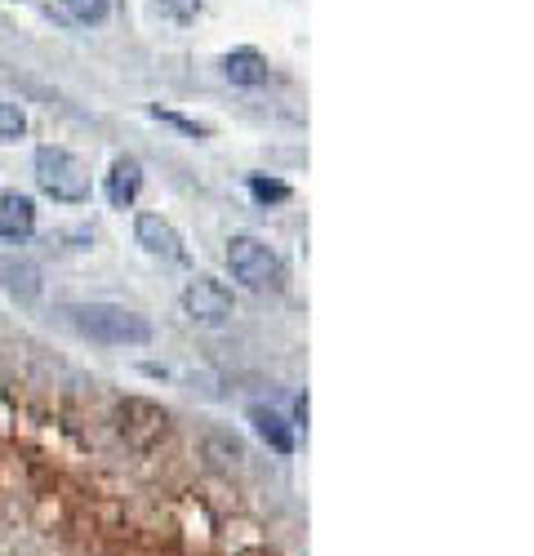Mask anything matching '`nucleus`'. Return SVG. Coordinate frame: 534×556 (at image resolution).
Returning a JSON list of instances; mask_svg holds the SVG:
<instances>
[{
	"label": "nucleus",
	"instance_id": "15",
	"mask_svg": "<svg viewBox=\"0 0 534 556\" xmlns=\"http://www.w3.org/2000/svg\"><path fill=\"white\" fill-rule=\"evenodd\" d=\"M156 10L169 18V23H192L201 14V0H156Z\"/></svg>",
	"mask_w": 534,
	"mask_h": 556
},
{
	"label": "nucleus",
	"instance_id": "6",
	"mask_svg": "<svg viewBox=\"0 0 534 556\" xmlns=\"http://www.w3.org/2000/svg\"><path fill=\"white\" fill-rule=\"evenodd\" d=\"M134 237H139V245L152 254V258H165V263H183L188 250H183V237H178V227L161 214H139V223H134Z\"/></svg>",
	"mask_w": 534,
	"mask_h": 556
},
{
	"label": "nucleus",
	"instance_id": "8",
	"mask_svg": "<svg viewBox=\"0 0 534 556\" xmlns=\"http://www.w3.org/2000/svg\"><path fill=\"white\" fill-rule=\"evenodd\" d=\"M143 192V165L134 156H116L112 161V174H107V201L116 210H129Z\"/></svg>",
	"mask_w": 534,
	"mask_h": 556
},
{
	"label": "nucleus",
	"instance_id": "12",
	"mask_svg": "<svg viewBox=\"0 0 534 556\" xmlns=\"http://www.w3.org/2000/svg\"><path fill=\"white\" fill-rule=\"evenodd\" d=\"M250 197H254L258 205H281V201H290V182H281V178H263V174H250Z\"/></svg>",
	"mask_w": 534,
	"mask_h": 556
},
{
	"label": "nucleus",
	"instance_id": "3",
	"mask_svg": "<svg viewBox=\"0 0 534 556\" xmlns=\"http://www.w3.org/2000/svg\"><path fill=\"white\" fill-rule=\"evenodd\" d=\"M36 182L44 197H54L63 205L89 201V174L67 148H36Z\"/></svg>",
	"mask_w": 534,
	"mask_h": 556
},
{
	"label": "nucleus",
	"instance_id": "13",
	"mask_svg": "<svg viewBox=\"0 0 534 556\" xmlns=\"http://www.w3.org/2000/svg\"><path fill=\"white\" fill-rule=\"evenodd\" d=\"M23 134H27L23 108H14V103L0 99V143H14V138H23Z\"/></svg>",
	"mask_w": 534,
	"mask_h": 556
},
{
	"label": "nucleus",
	"instance_id": "7",
	"mask_svg": "<svg viewBox=\"0 0 534 556\" xmlns=\"http://www.w3.org/2000/svg\"><path fill=\"white\" fill-rule=\"evenodd\" d=\"M36 231V201L27 192H0V237L27 241Z\"/></svg>",
	"mask_w": 534,
	"mask_h": 556
},
{
	"label": "nucleus",
	"instance_id": "1",
	"mask_svg": "<svg viewBox=\"0 0 534 556\" xmlns=\"http://www.w3.org/2000/svg\"><path fill=\"white\" fill-rule=\"evenodd\" d=\"M67 320L85 339L107 343V348H148L152 343V320L120 307V303H72Z\"/></svg>",
	"mask_w": 534,
	"mask_h": 556
},
{
	"label": "nucleus",
	"instance_id": "11",
	"mask_svg": "<svg viewBox=\"0 0 534 556\" xmlns=\"http://www.w3.org/2000/svg\"><path fill=\"white\" fill-rule=\"evenodd\" d=\"M250 424H254V432L272 445L277 454H294V432H290V424L281 419L277 409H267V405H250Z\"/></svg>",
	"mask_w": 534,
	"mask_h": 556
},
{
	"label": "nucleus",
	"instance_id": "5",
	"mask_svg": "<svg viewBox=\"0 0 534 556\" xmlns=\"http://www.w3.org/2000/svg\"><path fill=\"white\" fill-rule=\"evenodd\" d=\"M183 312L192 320H201V326H223V320H232L237 303H232V290L214 281V276H196V281H188L183 290Z\"/></svg>",
	"mask_w": 534,
	"mask_h": 556
},
{
	"label": "nucleus",
	"instance_id": "16",
	"mask_svg": "<svg viewBox=\"0 0 534 556\" xmlns=\"http://www.w3.org/2000/svg\"><path fill=\"white\" fill-rule=\"evenodd\" d=\"M152 116L165 121V125H174V129H183V134H192V138H209V125L188 121V116H178V112H161V108H152Z\"/></svg>",
	"mask_w": 534,
	"mask_h": 556
},
{
	"label": "nucleus",
	"instance_id": "2",
	"mask_svg": "<svg viewBox=\"0 0 534 556\" xmlns=\"http://www.w3.org/2000/svg\"><path fill=\"white\" fill-rule=\"evenodd\" d=\"M228 267H232V276H237L245 290H281L285 286L281 254L267 245V241L250 237V231H241V237L228 241Z\"/></svg>",
	"mask_w": 534,
	"mask_h": 556
},
{
	"label": "nucleus",
	"instance_id": "9",
	"mask_svg": "<svg viewBox=\"0 0 534 556\" xmlns=\"http://www.w3.org/2000/svg\"><path fill=\"white\" fill-rule=\"evenodd\" d=\"M0 286L23 303H36L40 299V271L27 258H0Z\"/></svg>",
	"mask_w": 534,
	"mask_h": 556
},
{
	"label": "nucleus",
	"instance_id": "14",
	"mask_svg": "<svg viewBox=\"0 0 534 556\" xmlns=\"http://www.w3.org/2000/svg\"><path fill=\"white\" fill-rule=\"evenodd\" d=\"M63 10L76 18V23H103L107 18V0H63Z\"/></svg>",
	"mask_w": 534,
	"mask_h": 556
},
{
	"label": "nucleus",
	"instance_id": "10",
	"mask_svg": "<svg viewBox=\"0 0 534 556\" xmlns=\"http://www.w3.org/2000/svg\"><path fill=\"white\" fill-rule=\"evenodd\" d=\"M223 76L241 89H254V85H267V59L258 50H232L223 59Z\"/></svg>",
	"mask_w": 534,
	"mask_h": 556
},
{
	"label": "nucleus",
	"instance_id": "4",
	"mask_svg": "<svg viewBox=\"0 0 534 556\" xmlns=\"http://www.w3.org/2000/svg\"><path fill=\"white\" fill-rule=\"evenodd\" d=\"M116 424H120V437L139 450H156L161 441H169V414L152 401H125Z\"/></svg>",
	"mask_w": 534,
	"mask_h": 556
}]
</instances>
